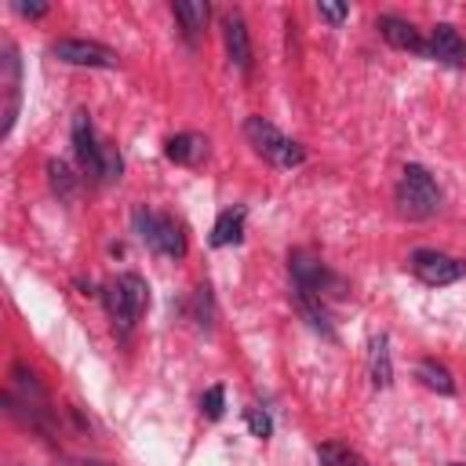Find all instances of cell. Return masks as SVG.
<instances>
[{
	"instance_id": "cell-1",
	"label": "cell",
	"mask_w": 466,
	"mask_h": 466,
	"mask_svg": "<svg viewBox=\"0 0 466 466\" xmlns=\"http://www.w3.org/2000/svg\"><path fill=\"white\" fill-rule=\"evenodd\" d=\"M244 135H248V142L255 146V153L262 157V160H269L273 167H299L302 160H306V149L295 142V138H288L284 131H277L269 120H262V116H248L244 120Z\"/></svg>"
},
{
	"instance_id": "cell-2",
	"label": "cell",
	"mask_w": 466,
	"mask_h": 466,
	"mask_svg": "<svg viewBox=\"0 0 466 466\" xmlns=\"http://www.w3.org/2000/svg\"><path fill=\"white\" fill-rule=\"evenodd\" d=\"M397 208L408 218H430L441 208V189L422 164H408L397 182Z\"/></svg>"
},
{
	"instance_id": "cell-3",
	"label": "cell",
	"mask_w": 466,
	"mask_h": 466,
	"mask_svg": "<svg viewBox=\"0 0 466 466\" xmlns=\"http://www.w3.org/2000/svg\"><path fill=\"white\" fill-rule=\"evenodd\" d=\"M135 229H138V237H142L153 251H160V255H167V258H182V255H186V233H182V226H178L171 215L135 211Z\"/></svg>"
},
{
	"instance_id": "cell-4",
	"label": "cell",
	"mask_w": 466,
	"mask_h": 466,
	"mask_svg": "<svg viewBox=\"0 0 466 466\" xmlns=\"http://www.w3.org/2000/svg\"><path fill=\"white\" fill-rule=\"evenodd\" d=\"M146 291H149L146 280L135 277V273H124V277H116V280L106 288V306H109V313L120 320V328H131V324L138 320V313H142L146 302H149Z\"/></svg>"
},
{
	"instance_id": "cell-5",
	"label": "cell",
	"mask_w": 466,
	"mask_h": 466,
	"mask_svg": "<svg viewBox=\"0 0 466 466\" xmlns=\"http://www.w3.org/2000/svg\"><path fill=\"white\" fill-rule=\"evenodd\" d=\"M411 273H415L422 284L444 288V284H455V280L466 277V262L455 258V255L433 251V248H419V251H411Z\"/></svg>"
},
{
	"instance_id": "cell-6",
	"label": "cell",
	"mask_w": 466,
	"mask_h": 466,
	"mask_svg": "<svg viewBox=\"0 0 466 466\" xmlns=\"http://www.w3.org/2000/svg\"><path fill=\"white\" fill-rule=\"evenodd\" d=\"M51 55L66 66H87V69H116L120 66V55L98 40H58L51 44Z\"/></svg>"
},
{
	"instance_id": "cell-7",
	"label": "cell",
	"mask_w": 466,
	"mask_h": 466,
	"mask_svg": "<svg viewBox=\"0 0 466 466\" xmlns=\"http://www.w3.org/2000/svg\"><path fill=\"white\" fill-rule=\"evenodd\" d=\"M288 269H291V277H295V288H306V291H313V295H324V291L342 295V280L331 277V273L324 269V262H317V258L306 255V251H291V255H288Z\"/></svg>"
},
{
	"instance_id": "cell-8",
	"label": "cell",
	"mask_w": 466,
	"mask_h": 466,
	"mask_svg": "<svg viewBox=\"0 0 466 466\" xmlns=\"http://www.w3.org/2000/svg\"><path fill=\"white\" fill-rule=\"evenodd\" d=\"M379 33H382V40H386V44H393V47H400V51H411V55H426V58H430V44L419 36V29H415L411 22H404V18H397V15H382V18H379Z\"/></svg>"
},
{
	"instance_id": "cell-9",
	"label": "cell",
	"mask_w": 466,
	"mask_h": 466,
	"mask_svg": "<svg viewBox=\"0 0 466 466\" xmlns=\"http://www.w3.org/2000/svg\"><path fill=\"white\" fill-rule=\"evenodd\" d=\"M222 36H226V51H229V62L248 73L251 69V36H248V25L240 15H226L222 18Z\"/></svg>"
},
{
	"instance_id": "cell-10",
	"label": "cell",
	"mask_w": 466,
	"mask_h": 466,
	"mask_svg": "<svg viewBox=\"0 0 466 466\" xmlns=\"http://www.w3.org/2000/svg\"><path fill=\"white\" fill-rule=\"evenodd\" d=\"M73 149H76V160H80V164H84L91 175H98L102 142L95 138V127H91L87 113H76V116H73Z\"/></svg>"
},
{
	"instance_id": "cell-11",
	"label": "cell",
	"mask_w": 466,
	"mask_h": 466,
	"mask_svg": "<svg viewBox=\"0 0 466 466\" xmlns=\"http://www.w3.org/2000/svg\"><path fill=\"white\" fill-rule=\"evenodd\" d=\"M430 58L448 62V66H466V40L459 36L455 25H437L430 36Z\"/></svg>"
},
{
	"instance_id": "cell-12",
	"label": "cell",
	"mask_w": 466,
	"mask_h": 466,
	"mask_svg": "<svg viewBox=\"0 0 466 466\" xmlns=\"http://www.w3.org/2000/svg\"><path fill=\"white\" fill-rule=\"evenodd\" d=\"M171 11H175V18H178V25H182L186 40H197V36L208 29L211 7H208L204 0H178V4H171Z\"/></svg>"
},
{
	"instance_id": "cell-13",
	"label": "cell",
	"mask_w": 466,
	"mask_h": 466,
	"mask_svg": "<svg viewBox=\"0 0 466 466\" xmlns=\"http://www.w3.org/2000/svg\"><path fill=\"white\" fill-rule=\"evenodd\" d=\"M164 153H167V160H175V164H200V160L208 157V138H204V135L186 131V135L167 138Z\"/></svg>"
},
{
	"instance_id": "cell-14",
	"label": "cell",
	"mask_w": 466,
	"mask_h": 466,
	"mask_svg": "<svg viewBox=\"0 0 466 466\" xmlns=\"http://www.w3.org/2000/svg\"><path fill=\"white\" fill-rule=\"evenodd\" d=\"M244 208H226L215 226H211V248H226V244H237L244 237Z\"/></svg>"
},
{
	"instance_id": "cell-15",
	"label": "cell",
	"mask_w": 466,
	"mask_h": 466,
	"mask_svg": "<svg viewBox=\"0 0 466 466\" xmlns=\"http://www.w3.org/2000/svg\"><path fill=\"white\" fill-rule=\"evenodd\" d=\"M415 375L422 379V386L426 390H433V393H455V379H451V371L444 368V364H437V360H419V368H415Z\"/></svg>"
},
{
	"instance_id": "cell-16",
	"label": "cell",
	"mask_w": 466,
	"mask_h": 466,
	"mask_svg": "<svg viewBox=\"0 0 466 466\" xmlns=\"http://www.w3.org/2000/svg\"><path fill=\"white\" fill-rule=\"evenodd\" d=\"M371 382L379 390H386L393 382V364H390V342H386V335H379L371 342Z\"/></svg>"
},
{
	"instance_id": "cell-17",
	"label": "cell",
	"mask_w": 466,
	"mask_h": 466,
	"mask_svg": "<svg viewBox=\"0 0 466 466\" xmlns=\"http://www.w3.org/2000/svg\"><path fill=\"white\" fill-rule=\"evenodd\" d=\"M317 455H320V466H368L353 448H346V444H335V441H328V444H320L317 448Z\"/></svg>"
},
{
	"instance_id": "cell-18",
	"label": "cell",
	"mask_w": 466,
	"mask_h": 466,
	"mask_svg": "<svg viewBox=\"0 0 466 466\" xmlns=\"http://www.w3.org/2000/svg\"><path fill=\"white\" fill-rule=\"evenodd\" d=\"M120 171H124V160H120L116 146L102 142V160H98V175H95V178H98V182H116Z\"/></svg>"
},
{
	"instance_id": "cell-19",
	"label": "cell",
	"mask_w": 466,
	"mask_h": 466,
	"mask_svg": "<svg viewBox=\"0 0 466 466\" xmlns=\"http://www.w3.org/2000/svg\"><path fill=\"white\" fill-rule=\"evenodd\" d=\"M200 411H204L208 419H222V411H226V390H222V386L204 390V397H200Z\"/></svg>"
},
{
	"instance_id": "cell-20",
	"label": "cell",
	"mask_w": 466,
	"mask_h": 466,
	"mask_svg": "<svg viewBox=\"0 0 466 466\" xmlns=\"http://www.w3.org/2000/svg\"><path fill=\"white\" fill-rule=\"evenodd\" d=\"M47 175H51L55 193H62V197H69V193H73V175H69V167H66L62 160H51V164H47Z\"/></svg>"
},
{
	"instance_id": "cell-21",
	"label": "cell",
	"mask_w": 466,
	"mask_h": 466,
	"mask_svg": "<svg viewBox=\"0 0 466 466\" xmlns=\"http://www.w3.org/2000/svg\"><path fill=\"white\" fill-rule=\"evenodd\" d=\"M244 419H248V430H251L255 437H269V433H273V422H269V415H266V411L248 408V411H244Z\"/></svg>"
},
{
	"instance_id": "cell-22",
	"label": "cell",
	"mask_w": 466,
	"mask_h": 466,
	"mask_svg": "<svg viewBox=\"0 0 466 466\" xmlns=\"http://www.w3.org/2000/svg\"><path fill=\"white\" fill-rule=\"evenodd\" d=\"M317 15L339 25V22H342V18L350 15V7H346V4H328V0H320V4H317Z\"/></svg>"
},
{
	"instance_id": "cell-23",
	"label": "cell",
	"mask_w": 466,
	"mask_h": 466,
	"mask_svg": "<svg viewBox=\"0 0 466 466\" xmlns=\"http://www.w3.org/2000/svg\"><path fill=\"white\" fill-rule=\"evenodd\" d=\"M15 11L25 18H40V15H47V4H15Z\"/></svg>"
},
{
	"instance_id": "cell-24",
	"label": "cell",
	"mask_w": 466,
	"mask_h": 466,
	"mask_svg": "<svg viewBox=\"0 0 466 466\" xmlns=\"http://www.w3.org/2000/svg\"><path fill=\"white\" fill-rule=\"evenodd\" d=\"M62 466H106V462H95V459H66Z\"/></svg>"
},
{
	"instance_id": "cell-25",
	"label": "cell",
	"mask_w": 466,
	"mask_h": 466,
	"mask_svg": "<svg viewBox=\"0 0 466 466\" xmlns=\"http://www.w3.org/2000/svg\"><path fill=\"white\" fill-rule=\"evenodd\" d=\"M448 466H459V462H448Z\"/></svg>"
}]
</instances>
